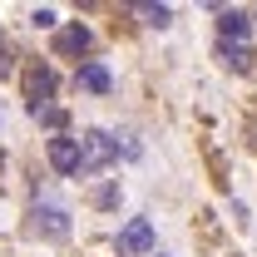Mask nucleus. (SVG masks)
I'll return each instance as SVG.
<instances>
[{"label": "nucleus", "instance_id": "1a4fd4ad", "mask_svg": "<svg viewBox=\"0 0 257 257\" xmlns=\"http://www.w3.org/2000/svg\"><path fill=\"white\" fill-rule=\"evenodd\" d=\"M139 15H144L149 25H159V30H168V25H173V10H168V5H139Z\"/></svg>", "mask_w": 257, "mask_h": 257}, {"label": "nucleus", "instance_id": "6e6552de", "mask_svg": "<svg viewBox=\"0 0 257 257\" xmlns=\"http://www.w3.org/2000/svg\"><path fill=\"white\" fill-rule=\"evenodd\" d=\"M79 84H84V89H89V94H109V84H114V79H109V69H104V64H79Z\"/></svg>", "mask_w": 257, "mask_h": 257}, {"label": "nucleus", "instance_id": "20e7f679", "mask_svg": "<svg viewBox=\"0 0 257 257\" xmlns=\"http://www.w3.org/2000/svg\"><path fill=\"white\" fill-rule=\"evenodd\" d=\"M50 168H60V173H79V144L64 139V134H55V139H50Z\"/></svg>", "mask_w": 257, "mask_h": 257}, {"label": "nucleus", "instance_id": "f257e3e1", "mask_svg": "<svg viewBox=\"0 0 257 257\" xmlns=\"http://www.w3.org/2000/svg\"><path fill=\"white\" fill-rule=\"evenodd\" d=\"M74 144H79V173H99V168H109V163L119 159V144L104 128H84Z\"/></svg>", "mask_w": 257, "mask_h": 257}, {"label": "nucleus", "instance_id": "f03ea898", "mask_svg": "<svg viewBox=\"0 0 257 257\" xmlns=\"http://www.w3.org/2000/svg\"><path fill=\"white\" fill-rule=\"evenodd\" d=\"M119 252L124 257L154 252V223H149V218H128V223L119 227Z\"/></svg>", "mask_w": 257, "mask_h": 257}, {"label": "nucleus", "instance_id": "9d476101", "mask_svg": "<svg viewBox=\"0 0 257 257\" xmlns=\"http://www.w3.org/2000/svg\"><path fill=\"white\" fill-rule=\"evenodd\" d=\"M30 20H35V25H40V30H50V25H55V10H50V5H40V10H35Z\"/></svg>", "mask_w": 257, "mask_h": 257}, {"label": "nucleus", "instance_id": "9b49d317", "mask_svg": "<svg viewBox=\"0 0 257 257\" xmlns=\"http://www.w3.org/2000/svg\"><path fill=\"white\" fill-rule=\"evenodd\" d=\"M252 25H257V20H252Z\"/></svg>", "mask_w": 257, "mask_h": 257}, {"label": "nucleus", "instance_id": "39448f33", "mask_svg": "<svg viewBox=\"0 0 257 257\" xmlns=\"http://www.w3.org/2000/svg\"><path fill=\"white\" fill-rule=\"evenodd\" d=\"M247 30H252V15L247 10H223L218 15V35L232 40V45H247Z\"/></svg>", "mask_w": 257, "mask_h": 257}, {"label": "nucleus", "instance_id": "7ed1b4c3", "mask_svg": "<svg viewBox=\"0 0 257 257\" xmlns=\"http://www.w3.org/2000/svg\"><path fill=\"white\" fill-rule=\"evenodd\" d=\"M30 227L40 232V237H69V213H64V208H55V203H35Z\"/></svg>", "mask_w": 257, "mask_h": 257}, {"label": "nucleus", "instance_id": "0eeeda50", "mask_svg": "<svg viewBox=\"0 0 257 257\" xmlns=\"http://www.w3.org/2000/svg\"><path fill=\"white\" fill-rule=\"evenodd\" d=\"M218 60H223L227 69H237V74H247L257 55L247 50V45H232V40H218Z\"/></svg>", "mask_w": 257, "mask_h": 257}, {"label": "nucleus", "instance_id": "423d86ee", "mask_svg": "<svg viewBox=\"0 0 257 257\" xmlns=\"http://www.w3.org/2000/svg\"><path fill=\"white\" fill-rule=\"evenodd\" d=\"M89 45H94L89 25H69V30H60V40H55V50H60V55H84Z\"/></svg>", "mask_w": 257, "mask_h": 257}]
</instances>
